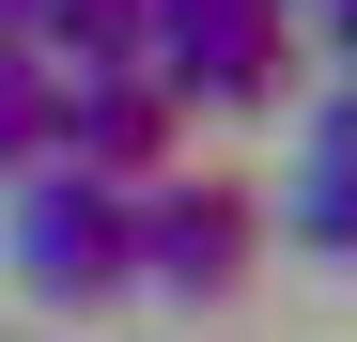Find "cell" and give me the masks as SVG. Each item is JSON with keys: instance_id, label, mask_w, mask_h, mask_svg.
I'll list each match as a JSON object with an SVG mask.
<instances>
[{"instance_id": "9c48e42d", "label": "cell", "mask_w": 357, "mask_h": 342, "mask_svg": "<svg viewBox=\"0 0 357 342\" xmlns=\"http://www.w3.org/2000/svg\"><path fill=\"white\" fill-rule=\"evenodd\" d=\"M0 31H16V0H0Z\"/></svg>"}, {"instance_id": "8992f818", "label": "cell", "mask_w": 357, "mask_h": 342, "mask_svg": "<svg viewBox=\"0 0 357 342\" xmlns=\"http://www.w3.org/2000/svg\"><path fill=\"white\" fill-rule=\"evenodd\" d=\"M16 47L47 78H93V63H140V0H16Z\"/></svg>"}, {"instance_id": "7a4b0ae2", "label": "cell", "mask_w": 357, "mask_h": 342, "mask_svg": "<svg viewBox=\"0 0 357 342\" xmlns=\"http://www.w3.org/2000/svg\"><path fill=\"white\" fill-rule=\"evenodd\" d=\"M140 63L171 78V109H280L295 0H140Z\"/></svg>"}, {"instance_id": "5b68a950", "label": "cell", "mask_w": 357, "mask_h": 342, "mask_svg": "<svg viewBox=\"0 0 357 342\" xmlns=\"http://www.w3.org/2000/svg\"><path fill=\"white\" fill-rule=\"evenodd\" d=\"M295 234H311L326 265H357V63L326 78V109H311V140H295Z\"/></svg>"}, {"instance_id": "6da1fadb", "label": "cell", "mask_w": 357, "mask_h": 342, "mask_svg": "<svg viewBox=\"0 0 357 342\" xmlns=\"http://www.w3.org/2000/svg\"><path fill=\"white\" fill-rule=\"evenodd\" d=\"M264 265V187H233V171H140L125 187V296H171V311H218L249 296Z\"/></svg>"}, {"instance_id": "277c9868", "label": "cell", "mask_w": 357, "mask_h": 342, "mask_svg": "<svg viewBox=\"0 0 357 342\" xmlns=\"http://www.w3.org/2000/svg\"><path fill=\"white\" fill-rule=\"evenodd\" d=\"M171 140H187V109H171V78H155V63H93V78H47V156L109 171V187L171 171Z\"/></svg>"}, {"instance_id": "3957f363", "label": "cell", "mask_w": 357, "mask_h": 342, "mask_svg": "<svg viewBox=\"0 0 357 342\" xmlns=\"http://www.w3.org/2000/svg\"><path fill=\"white\" fill-rule=\"evenodd\" d=\"M0 234H16V280L47 311H109V296H125V187L78 171V156H31Z\"/></svg>"}, {"instance_id": "52a82bcc", "label": "cell", "mask_w": 357, "mask_h": 342, "mask_svg": "<svg viewBox=\"0 0 357 342\" xmlns=\"http://www.w3.org/2000/svg\"><path fill=\"white\" fill-rule=\"evenodd\" d=\"M31 156H47V63H31L16 31H0V187H16Z\"/></svg>"}, {"instance_id": "ba28073f", "label": "cell", "mask_w": 357, "mask_h": 342, "mask_svg": "<svg viewBox=\"0 0 357 342\" xmlns=\"http://www.w3.org/2000/svg\"><path fill=\"white\" fill-rule=\"evenodd\" d=\"M311 31H326V47H342V63H357V0H311Z\"/></svg>"}]
</instances>
